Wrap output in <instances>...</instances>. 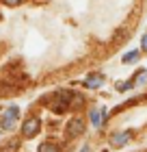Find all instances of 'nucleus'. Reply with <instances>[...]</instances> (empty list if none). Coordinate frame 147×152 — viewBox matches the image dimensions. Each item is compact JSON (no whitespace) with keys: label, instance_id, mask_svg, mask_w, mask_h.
<instances>
[{"label":"nucleus","instance_id":"obj_11","mask_svg":"<svg viewBox=\"0 0 147 152\" xmlns=\"http://www.w3.org/2000/svg\"><path fill=\"white\" fill-rule=\"evenodd\" d=\"M134 87V80H130V83H117V89L119 91H128V89Z\"/></svg>","mask_w":147,"mask_h":152},{"label":"nucleus","instance_id":"obj_8","mask_svg":"<svg viewBox=\"0 0 147 152\" xmlns=\"http://www.w3.org/2000/svg\"><path fill=\"white\" fill-rule=\"evenodd\" d=\"M138 59H141V50H130V52H125V54H123V59H121V61H123L125 65H132V63H136Z\"/></svg>","mask_w":147,"mask_h":152},{"label":"nucleus","instance_id":"obj_9","mask_svg":"<svg viewBox=\"0 0 147 152\" xmlns=\"http://www.w3.org/2000/svg\"><path fill=\"white\" fill-rule=\"evenodd\" d=\"M39 152H61V150H59L56 143H52V141H43V143L39 146Z\"/></svg>","mask_w":147,"mask_h":152},{"label":"nucleus","instance_id":"obj_4","mask_svg":"<svg viewBox=\"0 0 147 152\" xmlns=\"http://www.w3.org/2000/svg\"><path fill=\"white\" fill-rule=\"evenodd\" d=\"M17 117H20V109H17V107H9V109L4 111L2 120H0V126H2L4 130H11L13 126H15Z\"/></svg>","mask_w":147,"mask_h":152},{"label":"nucleus","instance_id":"obj_6","mask_svg":"<svg viewBox=\"0 0 147 152\" xmlns=\"http://www.w3.org/2000/svg\"><path fill=\"white\" fill-rule=\"evenodd\" d=\"M89 117H91V122H93V126L100 128L102 124L108 120V113H106V109H93V111L89 113Z\"/></svg>","mask_w":147,"mask_h":152},{"label":"nucleus","instance_id":"obj_13","mask_svg":"<svg viewBox=\"0 0 147 152\" xmlns=\"http://www.w3.org/2000/svg\"><path fill=\"white\" fill-rule=\"evenodd\" d=\"M141 48H143V50L147 52V33L143 35V39H141Z\"/></svg>","mask_w":147,"mask_h":152},{"label":"nucleus","instance_id":"obj_1","mask_svg":"<svg viewBox=\"0 0 147 152\" xmlns=\"http://www.w3.org/2000/svg\"><path fill=\"white\" fill-rule=\"evenodd\" d=\"M74 91H56L52 100V111L54 113H65L67 109H72V100H74Z\"/></svg>","mask_w":147,"mask_h":152},{"label":"nucleus","instance_id":"obj_5","mask_svg":"<svg viewBox=\"0 0 147 152\" xmlns=\"http://www.w3.org/2000/svg\"><path fill=\"white\" fill-rule=\"evenodd\" d=\"M130 139H132V130H121V133L110 135V146L113 148H123Z\"/></svg>","mask_w":147,"mask_h":152},{"label":"nucleus","instance_id":"obj_2","mask_svg":"<svg viewBox=\"0 0 147 152\" xmlns=\"http://www.w3.org/2000/svg\"><path fill=\"white\" fill-rule=\"evenodd\" d=\"M85 133V120L82 117H72V120L67 122V128H65V137L67 139H76V137H80Z\"/></svg>","mask_w":147,"mask_h":152},{"label":"nucleus","instance_id":"obj_7","mask_svg":"<svg viewBox=\"0 0 147 152\" xmlns=\"http://www.w3.org/2000/svg\"><path fill=\"white\" fill-rule=\"evenodd\" d=\"M104 85V76L102 74H91L85 78V87L87 89H97V87H102Z\"/></svg>","mask_w":147,"mask_h":152},{"label":"nucleus","instance_id":"obj_3","mask_svg":"<svg viewBox=\"0 0 147 152\" xmlns=\"http://www.w3.org/2000/svg\"><path fill=\"white\" fill-rule=\"evenodd\" d=\"M41 130V120L39 117H28V120H24V124H22V137L24 139H33L35 135H37Z\"/></svg>","mask_w":147,"mask_h":152},{"label":"nucleus","instance_id":"obj_10","mask_svg":"<svg viewBox=\"0 0 147 152\" xmlns=\"http://www.w3.org/2000/svg\"><path fill=\"white\" fill-rule=\"evenodd\" d=\"M145 83H147V70H141L134 78V85H145Z\"/></svg>","mask_w":147,"mask_h":152},{"label":"nucleus","instance_id":"obj_14","mask_svg":"<svg viewBox=\"0 0 147 152\" xmlns=\"http://www.w3.org/2000/svg\"><path fill=\"white\" fill-rule=\"evenodd\" d=\"M80 152H91V146H87V143H85V146L80 148Z\"/></svg>","mask_w":147,"mask_h":152},{"label":"nucleus","instance_id":"obj_12","mask_svg":"<svg viewBox=\"0 0 147 152\" xmlns=\"http://www.w3.org/2000/svg\"><path fill=\"white\" fill-rule=\"evenodd\" d=\"M2 2H4L7 7H17L20 2H22V0H2Z\"/></svg>","mask_w":147,"mask_h":152}]
</instances>
